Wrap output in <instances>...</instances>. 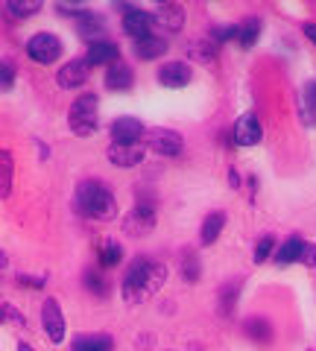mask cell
<instances>
[{
	"label": "cell",
	"instance_id": "cell-1",
	"mask_svg": "<svg viewBox=\"0 0 316 351\" xmlns=\"http://www.w3.org/2000/svg\"><path fill=\"white\" fill-rule=\"evenodd\" d=\"M165 278H167L165 263H152L149 258H135L123 281L126 302H144L147 295H152L165 284Z\"/></svg>",
	"mask_w": 316,
	"mask_h": 351
},
{
	"label": "cell",
	"instance_id": "cell-2",
	"mask_svg": "<svg viewBox=\"0 0 316 351\" xmlns=\"http://www.w3.org/2000/svg\"><path fill=\"white\" fill-rule=\"evenodd\" d=\"M76 208L94 219H112L114 217V196L106 184L88 179V182H80V188H76Z\"/></svg>",
	"mask_w": 316,
	"mask_h": 351
},
{
	"label": "cell",
	"instance_id": "cell-3",
	"mask_svg": "<svg viewBox=\"0 0 316 351\" xmlns=\"http://www.w3.org/2000/svg\"><path fill=\"white\" fill-rule=\"evenodd\" d=\"M71 129H73V135H94L97 132V94H82L80 100H76L71 106Z\"/></svg>",
	"mask_w": 316,
	"mask_h": 351
},
{
	"label": "cell",
	"instance_id": "cell-4",
	"mask_svg": "<svg viewBox=\"0 0 316 351\" xmlns=\"http://www.w3.org/2000/svg\"><path fill=\"white\" fill-rule=\"evenodd\" d=\"M27 56L38 64H53L62 56V41L53 32H38L27 41Z\"/></svg>",
	"mask_w": 316,
	"mask_h": 351
},
{
	"label": "cell",
	"instance_id": "cell-5",
	"mask_svg": "<svg viewBox=\"0 0 316 351\" xmlns=\"http://www.w3.org/2000/svg\"><path fill=\"white\" fill-rule=\"evenodd\" d=\"M144 138V123L135 117H117L112 123V144L117 147H135Z\"/></svg>",
	"mask_w": 316,
	"mask_h": 351
},
{
	"label": "cell",
	"instance_id": "cell-6",
	"mask_svg": "<svg viewBox=\"0 0 316 351\" xmlns=\"http://www.w3.org/2000/svg\"><path fill=\"white\" fill-rule=\"evenodd\" d=\"M41 319H45V331L50 337V343H64V316L56 299H45L41 304Z\"/></svg>",
	"mask_w": 316,
	"mask_h": 351
},
{
	"label": "cell",
	"instance_id": "cell-7",
	"mask_svg": "<svg viewBox=\"0 0 316 351\" xmlns=\"http://www.w3.org/2000/svg\"><path fill=\"white\" fill-rule=\"evenodd\" d=\"M147 144H149L152 152H158V156H179L184 141L173 129H152L147 135Z\"/></svg>",
	"mask_w": 316,
	"mask_h": 351
},
{
	"label": "cell",
	"instance_id": "cell-8",
	"mask_svg": "<svg viewBox=\"0 0 316 351\" xmlns=\"http://www.w3.org/2000/svg\"><path fill=\"white\" fill-rule=\"evenodd\" d=\"M152 226H156V211H152V205H138L126 214L123 232L132 234V237H141V234H149Z\"/></svg>",
	"mask_w": 316,
	"mask_h": 351
},
{
	"label": "cell",
	"instance_id": "cell-9",
	"mask_svg": "<svg viewBox=\"0 0 316 351\" xmlns=\"http://www.w3.org/2000/svg\"><path fill=\"white\" fill-rule=\"evenodd\" d=\"M184 24V12L179 6H158L156 12H149V29L156 27L161 32H176Z\"/></svg>",
	"mask_w": 316,
	"mask_h": 351
},
{
	"label": "cell",
	"instance_id": "cell-10",
	"mask_svg": "<svg viewBox=\"0 0 316 351\" xmlns=\"http://www.w3.org/2000/svg\"><path fill=\"white\" fill-rule=\"evenodd\" d=\"M232 135H234V144H237V147H252V144H258L260 135H264V132H260V120H258L255 114H243V117L234 123Z\"/></svg>",
	"mask_w": 316,
	"mask_h": 351
},
{
	"label": "cell",
	"instance_id": "cell-11",
	"mask_svg": "<svg viewBox=\"0 0 316 351\" xmlns=\"http://www.w3.org/2000/svg\"><path fill=\"white\" fill-rule=\"evenodd\" d=\"M59 85L62 88H80V85H85L88 82V62L85 59H73V62H68L64 68L59 71Z\"/></svg>",
	"mask_w": 316,
	"mask_h": 351
},
{
	"label": "cell",
	"instance_id": "cell-12",
	"mask_svg": "<svg viewBox=\"0 0 316 351\" xmlns=\"http://www.w3.org/2000/svg\"><path fill=\"white\" fill-rule=\"evenodd\" d=\"M158 82L165 85V88H182V85H188V82H191V68H188V64H182V62H167V64H161Z\"/></svg>",
	"mask_w": 316,
	"mask_h": 351
},
{
	"label": "cell",
	"instance_id": "cell-13",
	"mask_svg": "<svg viewBox=\"0 0 316 351\" xmlns=\"http://www.w3.org/2000/svg\"><path fill=\"white\" fill-rule=\"evenodd\" d=\"M117 56H121L117 44H112V41H91L85 62H88V68L91 64H108V68H112V64L117 62Z\"/></svg>",
	"mask_w": 316,
	"mask_h": 351
},
{
	"label": "cell",
	"instance_id": "cell-14",
	"mask_svg": "<svg viewBox=\"0 0 316 351\" xmlns=\"http://www.w3.org/2000/svg\"><path fill=\"white\" fill-rule=\"evenodd\" d=\"M123 32L132 36L135 41L149 36V12H141V9H126L123 15Z\"/></svg>",
	"mask_w": 316,
	"mask_h": 351
},
{
	"label": "cell",
	"instance_id": "cell-15",
	"mask_svg": "<svg viewBox=\"0 0 316 351\" xmlns=\"http://www.w3.org/2000/svg\"><path fill=\"white\" fill-rule=\"evenodd\" d=\"M106 156H108V161H112V164H117V167H135V164L144 161V149H141V144H135V147H117V144H112Z\"/></svg>",
	"mask_w": 316,
	"mask_h": 351
},
{
	"label": "cell",
	"instance_id": "cell-16",
	"mask_svg": "<svg viewBox=\"0 0 316 351\" xmlns=\"http://www.w3.org/2000/svg\"><path fill=\"white\" fill-rule=\"evenodd\" d=\"M165 53H167V38H161V36H147V38L135 41V56L144 59V62L161 59Z\"/></svg>",
	"mask_w": 316,
	"mask_h": 351
},
{
	"label": "cell",
	"instance_id": "cell-17",
	"mask_svg": "<svg viewBox=\"0 0 316 351\" xmlns=\"http://www.w3.org/2000/svg\"><path fill=\"white\" fill-rule=\"evenodd\" d=\"M132 82H135L132 68L123 64V62H114L112 68H108V73H106V88H108V91H126Z\"/></svg>",
	"mask_w": 316,
	"mask_h": 351
},
{
	"label": "cell",
	"instance_id": "cell-18",
	"mask_svg": "<svg viewBox=\"0 0 316 351\" xmlns=\"http://www.w3.org/2000/svg\"><path fill=\"white\" fill-rule=\"evenodd\" d=\"M112 346L108 334H80L73 339V351H112Z\"/></svg>",
	"mask_w": 316,
	"mask_h": 351
},
{
	"label": "cell",
	"instance_id": "cell-19",
	"mask_svg": "<svg viewBox=\"0 0 316 351\" xmlns=\"http://www.w3.org/2000/svg\"><path fill=\"white\" fill-rule=\"evenodd\" d=\"M12 176H15L12 152L0 149V199H9V193H12Z\"/></svg>",
	"mask_w": 316,
	"mask_h": 351
},
{
	"label": "cell",
	"instance_id": "cell-20",
	"mask_svg": "<svg viewBox=\"0 0 316 351\" xmlns=\"http://www.w3.org/2000/svg\"><path fill=\"white\" fill-rule=\"evenodd\" d=\"M223 223H226V214L223 211H214L205 217V223H202V232H199V240H202V246H211L217 237H220L223 232Z\"/></svg>",
	"mask_w": 316,
	"mask_h": 351
},
{
	"label": "cell",
	"instance_id": "cell-21",
	"mask_svg": "<svg viewBox=\"0 0 316 351\" xmlns=\"http://www.w3.org/2000/svg\"><path fill=\"white\" fill-rule=\"evenodd\" d=\"M302 249H304V240L302 237H290L284 246L276 249V263H293V261H302Z\"/></svg>",
	"mask_w": 316,
	"mask_h": 351
},
{
	"label": "cell",
	"instance_id": "cell-22",
	"mask_svg": "<svg viewBox=\"0 0 316 351\" xmlns=\"http://www.w3.org/2000/svg\"><path fill=\"white\" fill-rule=\"evenodd\" d=\"M246 334L255 339V343H269L272 339V325L264 319V316H252L246 322Z\"/></svg>",
	"mask_w": 316,
	"mask_h": 351
},
{
	"label": "cell",
	"instance_id": "cell-23",
	"mask_svg": "<svg viewBox=\"0 0 316 351\" xmlns=\"http://www.w3.org/2000/svg\"><path fill=\"white\" fill-rule=\"evenodd\" d=\"M121 258H123L121 243H117V240H106L103 249H100V267H103V269H112V267H117V263H121Z\"/></svg>",
	"mask_w": 316,
	"mask_h": 351
},
{
	"label": "cell",
	"instance_id": "cell-24",
	"mask_svg": "<svg viewBox=\"0 0 316 351\" xmlns=\"http://www.w3.org/2000/svg\"><path fill=\"white\" fill-rule=\"evenodd\" d=\"M82 281H85V287H88L94 295H106L108 293V281L103 276V269H88L82 276Z\"/></svg>",
	"mask_w": 316,
	"mask_h": 351
},
{
	"label": "cell",
	"instance_id": "cell-25",
	"mask_svg": "<svg viewBox=\"0 0 316 351\" xmlns=\"http://www.w3.org/2000/svg\"><path fill=\"white\" fill-rule=\"evenodd\" d=\"M258 32H260V21L258 18H246L241 32H237V38H241L243 47H252V44L258 41Z\"/></svg>",
	"mask_w": 316,
	"mask_h": 351
},
{
	"label": "cell",
	"instance_id": "cell-26",
	"mask_svg": "<svg viewBox=\"0 0 316 351\" xmlns=\"http://www.w3.org/2000/svg\"><path fill=\"white\" fill-rule=\"evenodd\" d=\"M38 9H41L38 0H29V3H6V12L12 18H27L32 12H38Z\"/></svg>",
	"mask_w": 316,
	"mask_h": 351
},
{
	"label": "cell",
	"instance_id": "cell-27",
	"mask_svg": "<svg viewBox=\"0 0 316 351\" xmlns=\"http://www.w3.org/2000/svg\"><path fill=\"white\" fill-rule=\"evenodd\" d=\"M15 82V64L9 59H0V91H9Z\"/></svg>",
	"mask_w": 316,
	"mask_h": 351
},
{
	"label": "cell",
	"instance_id": "cell-28",
	"mask_svg": "<svg viewBox=\"0 0 316 351\" xmlns=\"http://www.w3.org/2000/svg\"><path fill=\"white\" fill-rule=\"evenodd\" d=\"M272 249H276V237H272V234L260 237L258 246H255V263H264V261L272 255Z\"/></svg>",
	"mask_w": 316,
	"mask_h": 351
},
{
	"label": "cell",
	"instance_id": "cell-29",
	"mask_svg": "<svg viewBox=\"0 0 316 351\" xmlns=\"http://www.w3.org/2000/svg\"><path fill=\"white\" fill-rule=\"evenodd\" d=\"M214 53H217V47H214V41H202V44H193L191 47V56H196V59H214Z\"/></svg>",
	"mask_w": 316,
	"mask_h": 351
},
{
	"label": "cell",
	"instance_id": "cell-30",
	"mask_svg": "<svg viewBox=\"0 0 316 351\" xmlns=\"http://www.w3.org/2000/svg\"><path fill=\"white\" fill-rule=\"evenodd\" d=\"M184 278L188 281H196V276H199V263H196V258L193 255H184Z\"/></svg>",
	"mask_w": 316,
	"mask_h": 351
},
{
	"label": "cell",
	"instance_id": "cell-31",
	"mask_svg": "<svg viewBox=\"0 0 316 351\" xmlns=\"http://www.w3.org/2000/svg\"><path fill=\"white\" fill-rule=\"evenodd\" d=\"M237 32H241V27H217L214 41H232V38H237Z\"/></svg>",
	"mask_w": 316,
	"mask_h": 351
},
{
	"label": "cell",
	"instance_id": "cell-32",
	"mask_svg": "<svg viewBox=\"0 0 316 351\" xmlns=\"http://www.w3.org/2000/svg\"><path fill=\"white\" fill-rule=\"evenodd\" d=\"M302 261L308 263V267H316V246H313V243H304V249H302Z\"/></svg>",
	"mask_w": 316,
	"mask_h": 351
},
{
	"label": "cell",
	"instance_id": "cell-33",
	"mask_svg": "<svg viewBox=\"0 0 316 351\" xmlns=\"http://www.w3.org/2000/svg\"><path fill=\"white\" fill-rule=\"evenodd\" d=\"M18 281L21 284H29V287H41V284H45V278H27V276H21Z\"/></svg>",
	"mask_w": 316,
	"mask_h": 351
},
{
	"label": "cell",
	"instance_id": "cell-34",
	"mask_svg": "<svg viewBox=\"0 0 316 351\" xmlns=\"http://www.w3.org/2000/svg\"><path fill=\"white\" fill-rule=\"evenodd\" d=\"M302 32H304V36H308V38L316 44V24H304V27H302Z\"/></svg>",
	"mask_w": 316,
	"mask_h": 351
},
{
	"label": "cell",
	"instance_id": "cell-35",
	"mask_svg": "<svg viewBox=\"0 0 316 351\" xmlns=\"http://www.w3.org/2000/svg\"><path fill=\"white\" fill-rule=\"evenodd\" d=\"M228 182H232V188H237V184H241V179H237L234 170H228Z\"/></svg>",
	"mask_w": 316,
	"mask_h": 351
},
{
	"label": "cell",
	"instance_id": "cell-36",
	"mask_svg": "<svg viewBox=\"0 0 316 351\" xmlns=\"http://www.w3.org/2000/svg\"><path fill=\"white\" fill-rule=\"evenodd\" d=\"M308 100H311V106H316V85L308 88Z\"/></svg>",
	"mask_w": 316,
	"mask_h": 351
},
{
	"label": "cell",
	"instance_id": "cell-37",
	"mask_svg": "<svg viewBox=\"0 0 316 351\" xmlns=\"http://www.w3.org/2000/svg\"><path fill=\"white\" fill-rule=\"evenodd\" d=\"M18 351H32V348H29L27 343H21V346H18Z\"/></svg>",
	"mask_w": 316,
	"mask_h": 351
},
{
	"label": "cell",
	"instance_id": "cell-38",
	"mask_svg": "<svg viewBox=\"0 0 316 351\" xmlns=\"http://www.w3.org/2000/svg\"><path fill=\"white\" fill-rule=\"evenodd\" d=\"M0 322H3V311H0Z\"/></svg>",
	"mask_w": 316,
	"mask_h": 351
}]
</instances>
